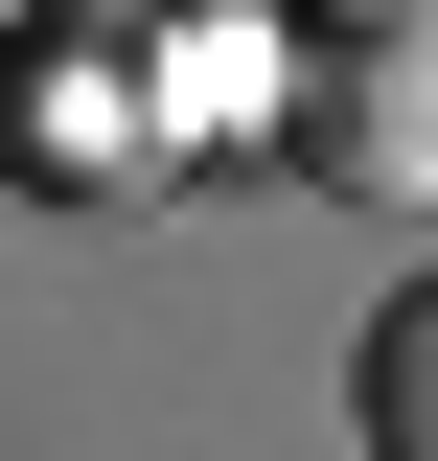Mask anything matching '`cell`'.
Instances as JSON below:
<instances>
[{"mask_svg": "<svg viewBox=\"0 0 438 461\" xmlns=\"http://www.w3.org/2000/svg\"><path fill=\"white\" fill-rule=\"evenodd\" d=\"M346 415H370V461H438V277L370 300V346H346Z\"/></svg>", "mask_w": 438, "mask_h": 461, "instance_id": "cell-3", "label": "cell"}, {"mask_svg": "<svg viewBox=\"0 0 438 461\" xmlns=\"http://www.w3.org/2000/svg\"><path fill=\"white\" fill-rule=\"evenodd\" d=\"M277 162L324 185V208L438 230V0H346V23L277 47Z\"/></svg>", "mask_w": 438, "mask_h": 461, "instance_id": "cell-1", "label": "cell"}, {"mask_svg": "<svg viewBox=\"0 0 438 461\" xmlns=\"http://www.w3.org/2000/svg\"><path fill=\"white\" fill-rule=\"evenodd\" d=\"M115 47H139V23H23V69H0V162H23V185L139 162V115H115Z\"/></svg>", "mask_w": 438, "mask_h": 461, "instance_id": "cell-2", "label": "cell"}]
</instances>
